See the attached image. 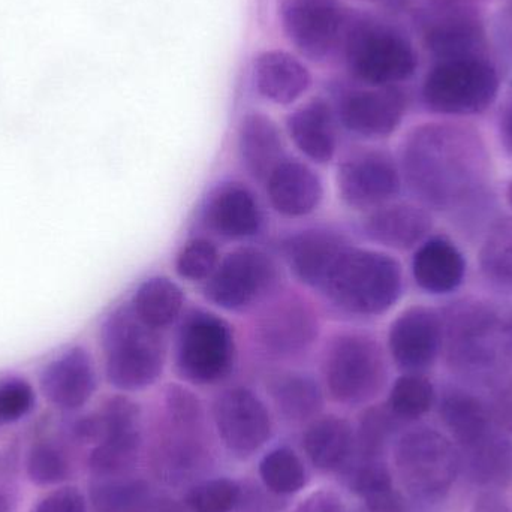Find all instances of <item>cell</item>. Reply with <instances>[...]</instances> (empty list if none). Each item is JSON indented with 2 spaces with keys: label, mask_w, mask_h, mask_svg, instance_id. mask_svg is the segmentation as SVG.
<instances>
[{
  "label": "cell",
  "mask_w": 512,
  "mask_h": 512,
  "mask_svg": "<svg viewBox=\"0 0 512 512\" xmlns=\"http://www.w3.org/2000/svg\"><path fill=\"white\" fill-rule=\"evenodd\" d=\"M403 183L427 210L471 209L486 194L490 158L480 134L451 123L411 129L400 149Z\"/></svg>",
  "instance_id": "obj_1"
},
{
  "label": "cell",
  "mask_w": 512,
  "mask_h": 512,
  "mask_svg": "<svg viewBox=\"0 0 512 512\" xmlns=\"http://www.w3.org/2000/svg\"><path fill=\"white\" fill-rule=\"evenodd\" d=\"M403 289V267L394 256L351 245L318 292L337 313L352 318H378L399 303Z\"/></svg>",
  "instance_id": "obj_2"
},
{
  "label": "cell",
  "mask_w": 512,
  "mask_h": 512,
  "mask_svg": "<svg viewBox=\"0 0 512 512\" xmlns=\"http://www.w3.org/2000/svg\"><path fill=\"white\" fill-rule=\"evenodd\" d=\"M99 342L108 384L122 393H138L158 384L171 355L165 331L144 324L129 303L105 316Z\"/></svg>",
  "instance_id": "obj_3"
},
{
  "label": "cell",
  "mask_w": 512,
  "mask_h": 512,
  "mask_svg": "<svg viewBox=\"0 0 512 512\" xmlns=\"http://www.w3.org/2000/svg\"><path fill=\"white\" fill-rule=\"evenodd\" d=\"M321 372L325 393L334 402L348 408L367 406L387 387V348L369 331L342 328L322 346Z\"/></svg>",
  "instance_id": "obj_4"
},
{
  "label": "cell",
  "mask_w": 512,
  "mask_h": 512,
  "mask_svg": "<svg viewBox=\"0 0 512 512\" xmlns=\"http://www.w3.org/2000/svg\"><path fill=\"white\" fill-rule=\"evenodd\" d=\"M171 357L177 375L186 384H221L233 375L239 360L236 331L212 310L191 309L177 324Z\"/></svg>",
  "instance_id": "obj_5"
},
{
  "label": "cell",
  "mask_w": 512,
  "mask_h": 512,
  "mask_svg": "<svg viewBox=\"0 0 512 512\" xmlns=\"http://www.w3.org/2000/svg\"><path fill=\"white\" fill-rule=\"evenodd\" d=\"M322 336L316 304L283 286L254 312L251 339L256 351L273 363H291L312 354Z\"/></svg>",
  "instance_id": "obj_6"
},
{
  "label": "cell",
  "mask_w": 512,
  "mask_h": 512,
  "mask_svg": "<svg viewBox=\"0 0 512 512\" xmlns=\"http://www.w3.org/2000/svg\"><path fill=\"white\" fill-rule=\"evenodd\" d=\"M394 466L409 498L424 505L444 501L462 471L459 447L430 427H415L397 438Z\"/></svg>",
  "instance_id": "obj_7"
},
{
  "label": "cell",
  "mask_w": 512,
  "mask_h": 512,
  "mask_svg": "<svg viewBox=\"0 0 512 512\" xmlns=\"http://www.w3.org/2000/svg\"><path fill=\"white\" fill-rule=\"evenodd\" d=\"M283 286L279 259L259 246L242 245L222 255L201 291L216 309L243 315L254 313Z\"/></svg>",
  "instance_id": "obj_8"
},
{
  "label": "cell",
  "mask_w": 512,
  "mask_h": 512,
  "mask_svg": "<svg viewBox=\"0 0 512 512\" xmlns=\"http://www.w3.org/2000/svg\"><path fill=\"white\" fill-rule=\"evenodd\" d=\"M345 56L352 77L369 87L396 86L409 80L417 69L411 42L393 27L376 21L349 26Z\"/></svg>",
  "instance_id": "obj_9"
},
{
  "label": "cell",
  "mask_w": 512,
  "mask_h": 512,
  "mask_svg": "<svg viewBox=\"0 0 512 512\" xmlns=\"http://www.w3.org/2000/svg\"><path fill=\"white\" fill-rule=\"evenodd\" d=\"M499 75L478 57L442 60L424 80V104L444 116H474L492 107L498 98Z\"/></svg>",
  "instance_id": "obj_10"
},
{
  "label": "cell",
  "mask_w": 512,
  "mask_h": 512,
  "mask_svg": "<svg viewBox=\"0 0 512 512\" xmlns=\"http://www.w3.org/2000/svg\"><path fill=\"white\" fill-rule=\"evenodd\" d=\"M399 161L388 150L360 146L337 162L336 189L348 209L366 213L396 200L402 191Z\"/></svg>",
  "instance_id": "obj_11"
},
{
  "label": "cell",
  "mask_w": 512,
  "mask_h": 512,
  "mask_svg": "<svg viewBox=\"0 0 512 512\" xmlns=\"http://www.w3.org/2000/svg\"><path fill=\"white\" fill-rule=\"evenodd\" d=\"M212 418L222 444L240 459L254 456L273 436L267 403L245 385L222 390L213 400Z\"/></svg>",
  "instance_id": "obj_12"
},
{
  "label": "cell",
  "mask_w": 512,
  "mask_h": 512,
  "mask_svg": "<svg viewBox=\"0 0 512 512\" xmlns=\"http://www.w3.org/2000/svg\"><path fill=\"white\" fill-rule=\"evenodd\" d=\"M280 15L286 38L313 62L330 56L349 29L340 0H285Z\"/></svg>",
  "instance_id": "obj_13"
},
{
  "label": "cell",
  "mask_w": 512,
  "mask_h": 512,
  "mask_svg": "<svg viewBox=\"0 0 512 512\" xmlns=\"http://www.w3.org/2000/svg\"><path fill=\"white\" fill-rule=\"evenodd\" d=\"M198 221L210 237L249 242L264 230L265 212L254 189L239 180H225L204 198Z\"/></svg>",
  "instance_id": "obj_14"
},
{
  "label": "cell",
  "mask_w": 512,
  "mask_h": 512,
  "mask_svg": "<svg viewBox=\"0 0 512 512\" xmlns=\"http://www.w3.org/2000/svg\"><path fill=\"white\" fill-rule=\"evenodd\" d=\"M444 346L439 310L415 304L400 312L387 334L388 357L403 373H424L435 366Z\"/></svg>",
  "instance_id": "obj_15"
},
{
  "label": "cell",
  "mask_w": 512,
  "mask_h": 512,
  "mask_svg": "<svg viewBox=\"0 0 512 512\" xmlns=\"http://www.w3.org/2000/svg\"><path fill=\"white\" fill-rule=\"evenodd\" d=\"M354 245L343 231L313 225L291 231L279 240V255L300 285L319 291L343 252Z\"/></svg>",
  "instance_id": "obj_16"
},
{
  "label": "cell",
  "mask_w": 512,
  "mask_h": 512,
  "mask_svg": "<svg viewBox=\"0 0 512 512\" xmlns=\"http://www.w3.org/2000/svg\"><path fill=\"white\" fill-rule=\"evenodd\" d=\"M339 125L363 140L390 137L402 125L408 99L397 86L349 90L334 107Z\"/></svg>",
  "instance_id": "obj_17"
},
{
  "label": "cell",
  "mask_w": 512,
  "mask_h": 512,
  "mask_svg": "<svg viewBox=\"0 0 512 512\" xmlns=\"http://www.w3.org/2000/svg\"><path fill=\"white\" fill-rule=\"evenodd\" d=\"M264 188L271 210L282 218H309L324 203V179L304 159L283 158L268 174Z\"/></svg>",
  "instance_id": "obj_18"
},
{
  "label": "cell",
  "mask_w": 512,
  "mask_h": 512,
  "mask_svg": "<svg viewBox=\"0 0 512 512\" xmlns=\"http://www.w3.org/2000/svg\"><path fill=\"white\" fill-rule=\"evenodd\" d=\"M360 233L367 242L391 251H411L426 242L433 218L421 204L391 201L363 213Z\"/></svg>",
  "instance_id": "obj_19"
},
{
  "label": "cell",
  "mask_w": 512,
  "mask_h": 512,
  "mask_svg": "<svg viewBox=\"0 0 512 512\" xmlns=\"http://www.w3.org/2000/svg\"><path fill=\"white\" fill-rule=\"evenodd\" d=\"M45 399L63 411L83 408L98 390V373L92 355L83 346H72L45 364L39 373Z\"/></svg>",
  "instance_id": "obj_20"
},
{
  "label": "cell",
  "mask_w": 512,
  "mask_h": 512,
  "mask_svg": "<svg viewBox=\"0 0 512 512\" xmlns=\"http://www.w3.org/2000/svg\"><path fill=\"white\" fill-rule=\"evenodd\" d=\"M286 134L295 149L313 165H330L339 152V120L333 105L321 96L304 102L286 117Z\"/></svg>",
  "instance_id": "obj_21"
},
{
  "label": "cell",
  "mask_w": 512,
  "mask_h": 512,
  "mask_svg": "<svg viewBox=\"0 0 512 512\" xmlns=\"http://www.w3.org/2000/svg\"><path fill=\"white\" fill-rule=\"evenodd\" d=\"M236 146L243 171L262 185L274 167L288 156L279 125L259 111L245 114L240 120Z\"/></svg>",
  "instance_id": "obj_22"
},
{
  "label": "cell",
  "mask_w": 512,
  "mask_h": 512,
  "mask_svg": "<svg viewBox=\"0 0 512 512\" xmlns=\"http://www.w3.org/2000/svg\"><path fill=\"white\" fill-rule=\"evenodd\" d=\"M265 391L277 414L288 423H310L325 406L324 385L304 370L277 369L268 373Z\"/></svg>",
  "instance_id": "obj_23"
},
{
  "label": "cell",
  "mask_w": 512,
  "mask_h": 512,
  "mask_svg": "<svg viewBox=\"0 0 512 512\" xmlns=\"http://www.w3.org/2000/svg\"><path fill=\"white\" fill-rule=\"evenodd\" d=\"M412 276L418 288L427 294H450L465 280V256L445 237H429L415 249Z\"/></svg>",
  "instance_id": "obj_24"
},
{
  "label": "cell",
  "mask_w": 512,
  "mask_h": 512,
  "mask_svg": "<svg viewBox=\"0 0 512 512\" xmlns=\"http://www.w3.org/2000/svg\"><path fill=\"white\" fill-rule=\"evenodd\" d=\"M254 83L262 98L271 104L288 107L306 95L312 86V75L292 54L270 50L256 56Z\"/></svg>",
  "instance_id": "obj_25"
},
{
  "label": "cell",
  "mask_w": 512,
  "mask_h": 512,
  "mask_svg": "<svg viewBox=\"0 0 512 512\" xmlns=\"http://www.w3.org/2000/svg\"><path fill=\"white\" fill-rule=\"evenodd\" d=\"M303 448L316 469L340 474L354 459L355 429L339 415H319L304 432Z\"/></svg>",
  "instance_id": "obj_26"
},
{
  "label": "cell",
  "mask_w": 512,
  "mask_h": 512,
  "mask_svg": "<svg viewBox=\"0 0 512 512\" xmlns=\"http://www.w3.org/2000/svg\"><path fill=\"white\" fill-rule=\"evenodd\" d=\"M204 432L176 429L165 424V433L153 453V469L171 486L188 483L207 465Z\"/></svg>",
  "instance_id": "obj_27"
},
{
  "label": "cell",
  "mask_w": 512,
  "mask_h": 512,
  "mask_svg": "<svg viewBox=\"0 0 512 512\" xmlns=\"http://www.w3.org/2000/svg\"><path fill=\"white\" fill-rule=\"evenodd\" d=\"M466 478L483 489H498L512 477V442L507 433L495 429L477 444L460 450Z\"/></svg>",
  "instance_id": "obj_28"
},
{
  "label": "cell",
  "mask_w": 512,
  "mask_h": 512,
  "mask_svg": "<svg viewBox=\"0 0 512 512\" xmlns=\"http://www.w3.org/2000/svg\"><path fill=\"white\" fill-rule=\"evenodd\" d=\"M129 304L144 324L167 331L185 315L186 294L176 280L156 274L137 286Z\"/></svg>",
  "instance_id": "obj_29"
},
{
  "label": "cell",
  "mask_w": 512,
  "mask_h": 512,
  "mask_svg": "<svg viewBox=\"0 0 512 512\" xmlns=\"http://www.w3.org/2000/svg\"><path fill=\"white\" fill-rule=\"evenodd\" d=\"M439 415L454 441L462 448L471 447L498 429L489 405L465 390H448L439 400Z\"/></svg>",
  "instance_id": "obj_30"
},
{
  "label": "cell",
  "mask_w": 512,
  "mask_h": 512,
  "mask_svg": "<svg viewBox=\"0 0 512 512\" xmlns=\"http://www.w3.org/2000/svg\"><path fill=\"white\" fill-rule=\"evenodd\" d=\"M90 501L99 512L149 511L155 501L152 487L143 478L123 475L113 478H93Z\"/></svg>",
  "instance_id": "obj_31"
},
{
  "label": "cell",
  "mask_w": 512,
  "mask_h": 512,
  "mask_svg": "<svg viewBox=\"0 0 512 512\" xmlns=\"http://www.w3.org/2000/svg\"><path fill=\"white\" fill-rule=\"evenodd\" d=\"M478 261L481 274L493 288L512 292V216L490 225Z\"/></svg>",
  "instance_id": "obj_32"
},
{
  "label": "cell",
  "mask_w": 512,
  "mask_h": 512,
  "mask_svg": "<svg viewBox=\"0 0 512 512\" xmlns=\"http://www.w3.org/2000/svg\"><path fill=\"white\" fill-rule=\"evenodd\" d=\"M143 445L141 432L120 433L95 445L89 457L93 478H113L131 475Z\"/></svg>",
  "instance_id": "obj_33"
},
{
  "label": "cell",
  "mask_w": 512,
  "mask_h": 512,
  "mask_svg": "<svg viewBox=\"0 0 512 512\" xmlns=\"http://www.w3.org/2000/svg\"><path fill=\"white\" fill-rule=\"evenodd\" d=\"M400 421L387 405H372L364 409L355 430V456L358 459H384L388 445L399 433Z\"/></svg>",
  "instance_id": "obj_34"
},
{
  "label": "cell",
  "mask_w": 512,
  "mask_h": 512,
  "mask_svg": "<svg viewBox=\"0 0 512 512\" xmlns=\"http://www.w3.org/2000/svg\"><path fill=\"white\" fill-rule=\"evenodd\" d=\"M436 403L433 382L424 373H403L391 385L385 405L403 423L417 421Z\"/></svg>",
  "instance_id": "obj_35"
},
{
  "label": "cell",
  "mask_w": 512,
  "mask_h": 512,
  "mask_svg": "<svg viewBox=\"0 0 512 512\" xmlns=\"http://www.w3.org/2000/svg\"><path fill=\"white\" fill-rule=\"evenodd\" d=\"M483 44V32L474 21L466 18H451L435 24L427 32V45L435 56L442 60L477 57Z\"/></svg>",
  "instance_id": "obj_36"
},
{
  "label": "cell",
  "mask_w": 512,
  "mask_h": 512,
  "mask_svg": "<svg viewBox=\"0 0 512 512\" xmlns=\"http://www.w3.org/2000/svg\"><path fill=\"white\" fill-rule=\"evenodd\" d=\"M259 477L265 489L274 496H291L307 486L306 468L294 450L277 447L259 462Z\"/></svg>",
  "instance_id": "obj_37"
},
{
  "label": "cell",
  "mask_w": 512,
  "mask_h": 512,
  "mask_svg": "<svg viewBox=\"0 0 512 512\" xmlns=\"http://www.w3.org/2000/svg\"><path fill=\"white\" fill-rule=\"evenodd\" d=\"M221 259V249L212 237L195 236L177 252L174 271L185 282L203 285L213 276Z\"/></svg>",
  "instance_id": "obj_38"
},
{
  "label": "cell",
  "mask_w": 512,
  "mask_h": 512,
  "mask_svg": "<svg viewBox=\"0 0 512 512\" xmlns=\"http://www.w3.org/2000/svg\"><path fill=\"white\" fill-rule=\"evenodd\" d=\"M340 474L346 486L361 501L369 502L379 496L393 492V475L384 459H358L354 457Z\"/></svg>",
  "instance_id": "obj_39"
},
{
  "label": "cell",
  "mask_w": 512,
  "mask_h": 512,
  "mask_svg": "<svg viewBox=\"0 0 512 512\" xmlns=\"http://www.w3.org/2000/svg\"><path fill=\"white\" fill-rule=\"evenodd\" d=\"M162 411L167 426L204 432L206 411L200 397L182 384H168L162 393Z\"/></svg>",
  "instance_id": "obj_40"
},
{
  "label": "cell",
  "mask_w": 512,
  "mask_h": 512,
  "mask_svg": "<svg viewBox=\"0 0 512 512\" xmlns=\"http://www.w3.org/2000/svg\"><path fill=\"white\" fill-rule=\"evenodd\" d=\"M243 487L230 478L200 481L188 490L185 505L191 512H233L242 501Z\"/></svg>",
  "instance_id": "obj_41"
},
{
  "label": "cell",
  "mask_w": 512,
  "mask_h": 512,
  "mask_svg": "<svg viewBox=\"0 0 512 512\" xmlns=\"http://www.w3.org/2000/svg\"><path fill=\"white\" fill-rule=\"evenodd\" d=\"M26 469L36 486H56L69 477L68 459L50 442H38L30 448Z\"/></svg>",
  "instance_id": "obj_42"
},
{
  "label": "cell",
  "mask_w": 512,
  "mask_h": 512,
  "mask_svg": "<svg viewBox=\"0 0 512 512\" xmlns=\"http://www.w3.org/2000/svg\"><path fill=\"white\" fill-rule=\"evenodd\" d=\"M36 396L32 385L20 378L0 382V421L17 423L35 408Z\"/></svg>",
  "instance_id": "obj_43"
},
{
  "label": "cell",
  "mask_w": 512,
  "mask_h": 512,
  "mask_svg": "<svg viewBox=\"0 0 512 512\" xmlns=\"http://www.w3.org/2000/svg\"><path fill=\"white\" fill-rule=\"evenodd\" d=\"M32 512H87V504L80 490L63 487L41 499Z\"/></svg>",
  "instance_id": "obj_44"
},
{
  "label": "cell",
  "mask_w": 512,
  "mask_h": 512,
  "mask_svg": "<svg viewBox=\"0 0 512 512\" xmlns=\"http://www.w3.org/2000/svg\"><path fill=\"white\" fill-rule=\"evenodd\" d=\"M292 512H349V508L339 493L322 489L310 493Z\"/></svg>",
  "instance_id": "obj_45"
},
{
  "label": "cell",
  "mask_w": 512,
  "mask_h": 512,
  "mask_svg": "<svg viewBox=\"0 0 512 512\" xmlns=\"http://www.w3.org/2000/svg\"><path fill=\"white\" fill-rule=\"evenodd\" d=\"M487 405L495 426L507 435H512V388L496 391L492 402Z\"/></svg>",
  "instance_id": "obj_46"
},
{
  "label": "cell",
  "mask_w": 512,
  "mask_h": 512,
  "mask_svg": "<svg viewBox=\"0 0 512 512\" xmlns=\"http://www.w3.org/2000/svg\"><path fill=\"white\" fill-rule=\"evenodd\" d=\"M474 512H512L508 502L495 489H487L477 499Z\"/></svg>",
  "instance_id": "obj_47"
},
{
  "label": "cell",
  "mask_w": 512,
  "mask_h": 512,
  "mask_svg": "<svg viewBox=\"0 0 512 512\" xmlns=\"http://www.w3.org/2000/svg\"><path fill=\"white\" fill-rule=\"evenodd\" d=\"M149 512H191L185 504L170 498L155 499L150 505Z\"/></svg>",
  "instance_id": "obj_48"
},
{
  "label": "cell",
  "mask_w": 512,
  "mask_h": 512,
  "mask_svg": "<svg viewBox=\"0 0 512 512\" xmlns=\"http://www.w3.org/2000/svg\"><path fill=\"white\" fill-rule=\"evenodd\" d=\"M501 141L505 150L512 156V107L501 120Z\"/></svg>",
  "instance_id": "obj_49"
},
{
  "label": "cell",
  "mask_w": 512,
  "mask_h": 512,
  "mask_svg": "<svg viewBox=\"0 0 512 512\" xmlns=\"http://www.w3.org/2000/svg\"><path fill=\"white\" fill-rule=\"evenodd\" d=\"M0 512H12L11 502L2 492H0Z\"/></svg>",
  "instance_id": "obj_50"
},
{
  "label": "cell",
  "mask_w": 512,
  "mask_h": 512,
  "mask_svg": "<svg viewBox=\"0 0 512 512\" xmlns=\"http://www.w3.org/2000/svg\"><path fill=\"white\" fill-rule=\"evenodd\" d=\"M507 203H508V206H510L512 209V180L510 182V185H508V188H507Z\"/></svg>",
  "instance_id": "obj_51"
},
{
  "label": "cell",
  "mask_w": 512,
  "mask_h": 512,
  "mask_svg": "<svg viewBox=\"0 0 512 512\" xmlns=\"http://www.w3.org/2000/svg\"><path fill=\"white\" fill-rule=\"evenodd\" d=\"M372 2L393 3V2H399V0H372Z\"/></svg>",
  "instance_id": "obj_52"
},
{
  "label": "cell",
  "mask_w": 512,
  "mask_h": 512,
  "mask_svg": "<svg viewBox=\"0 0 512 512\" xmlns=\"http://www.w3.org/2000/svg\"><path fill=\"white\" fill-rule=\"evenodd\" d=\"M0 426H2V421H0Z\"/></svg>",
  "instance_id": "obj_53"
},
{
  "label": "cell",
  "mask_w": 512,
  "mask_h": 512,
  "mask_svg": "<svg viewBox=\"0 0 512 512\" xmlns=\"http://www.w3.org/2000/svg\"><path fill=\"white\" fill-rule=\"evenodd\" d=\"M367 512V511H366Z\"/></svg>",
  "instance_id": "obj_54"
}]
</instances>
